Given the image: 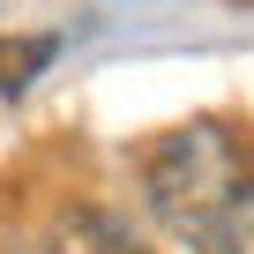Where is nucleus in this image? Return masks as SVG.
<instances>
[{
  "label": "nucleus",
  "mask_w": 254,
  "mask_h": 254,
  "mask_svg": "<svg viewBox=\"0 0 254 254\" xmlns=\"http://www.w3.org/2000/svg\"><path fill=\"white\" fill-rule=\"evenodd\" d=\"M209 254H254V172H247V187L232 194V209H224V224H217Z\"/></svg>",
  "instance_id": "7ed1b4c3"
},
{
  "label": "nucleus",
  "mask_w": 254,
  "mask_h": 254,
  "mask_svg": "<svg viewBox=\"0 0 254 254\" xmlns=\"http://www.w3.org/2000/svg\"><path fill=\"white\" fill-rule=\"evenodd\" d=\"M53 60V38H23V45H0V97H15L38 67Z\"/></svg>",
  "instance_id": "20e7f679"
},
{
  "label": "nucleus",
  "mask_w": 254,
  "mask_h": 254,
  "mask_svg": "<svg viewBox=\"0 0 254 254\" xmlns=\"http://www.w3.org/2000/svg\"><path fill=\"white\" fill-rule=\"evenodd\" d=\"M23 254H150V247H142V232L127 224V217L75 202V209L45 217V224L23 239Z\"/></svg>",
  "instance_id": "f03ea898"
},
{
  "label": "nucleus",
  "mask_w": 254,
  "mask_h": 254,
  "mask_svg": "<svg viewBox=\"0 0 254 254\" xmlns=\"http://www.w3.org/2000/svg\"><path fill=\"white\" fill-rule=\"evenodd\" d=\"M247 172H254V150H247L239 127L187 120V127H172V135H157L142 150V209L172 239L209 247L224 209H232V194L247 187Z\"/></svg>",
  "instance_id": "f257e3e1"
}]
</instances>
